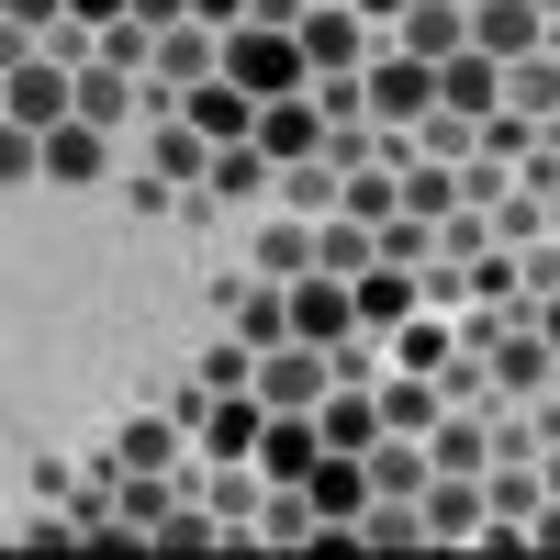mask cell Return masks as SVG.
<instances>
[{
    "mask_svg": "<svg viewBox=\"0 0 560 560\" xmlns=\"http://www.w3.org/2000/svg\"><path fill=\"white\" fill-rule=\"evenodd\" d=\"M359 90H370V113H382V135H415L438 113V57H415V45H382V57L359 68Z\"/></svg>",
    "mask_w": 560,
    "mask_h": 560,
    "instance_id": "cell-1",
    "label": "cell"
},
{
    "mask_svg": "<svg viewBox=\"0 0 560 560\" xmlns=\"http://www.w3.org/2000/svg\"><path fill=\"white\" fill-rule=\"evenodd\" d=\"M224 79H247L258 102H280V90L314 79V57H303V34H280V23H236L224 34Z\"/></svg>",
    "mask_w": 560,
    "mask_h": 560,
    "instance_id": "cell-2",
    "label": "cell"
},
{
    "mask_svg": "<svg viewBox=\"0 0 560 560\" xmlns=\"http://www.w3.org/2000/svg\"><path fill=\"white\" fill-rule=\"evenodd\" d=\"M325 393H337V359H325L314 337H280V348H258V404H269V415H314Z\"/></svg>",
    "mask_w": 560,
    "mask_h": 560,
    "instance_id": "cell-3",
    "label": "cell"
},
{
    "mask_svg": "<svg viewBox=\"0 0 560 560\" xmlns=\"http://www.w3.org/2000/svg\"><path fill=\"white\" fill-rule=\"evenodd\" d=\"M292 337H314V348H348V337H359V280H337V269H303V280H292Z\"/></svg>",
    "mask_w": 560,
    "mask_h": 560,
    "instance_id": "cell-4",
    "label": "cell"
},
{
    "mask_svg": "<svg viewBox=\"0 0 560 560\" xmlns=\"http://www.w3.org/2000/svg\"><path fill=\"white\" fill-rule=\"evenodd\" d=\"M79 113V79H57V68H34V45H12V90H0V124H68Z\"/></svg>",
    "mask_w": 560,
    "mask_h": 560,
    "instance_id": "cell-5",
    "label": "cell"
},
{
    "mask_svg": "<svg viewBox=\"0 0 560 560\" xmlns=\"http://www.w3.org/2000/svg\"><path fill=\"white\" fill-rule=\"evenodd\" d=\"M471 45L516 68V57H538V45H549V12H538V0H471Z\"/></svg>",
    "mask_w": 560,
    "mask_h": 560,
    "instance_id": "cell-6",
    "label": "cell"
},
{
    "mask_svg": "<svg viewBox=\"0 0 560 560\" xmlns=\"http://www.w3.org/2000/svg\"><path fill=\"white\" fill-rule=\"evenodd\" d=\"M258 147H269L280 168H303V158L325 147V102H314V90H280V102H258Z\"/></svg>",
    "mask_w": 560,
    "mask_h": 560,
    "instance_id": "cell-7",
    "label": "cell"
},
{
    "mask_svg": "<svg viewBox=\"0 0 560 560\" xmlns=\"http://www.w3.org/2000/svg\"><path fill=\"white\" fill-rule=\"evenodd\" d=\"M113 168V124H90V113H68V124H45V179H102Z\"/></svg>",
    "mask_w": 560,
    "mask_h": 560,
    "instance_id": "cell-8",
    "label": "cell"
},
{
    "mask_svg": "<svg viewBox=\"0 0 560 560\" xmlns=\"http://www.w3.org/2000/svg\"><path fill=\"white\" fill-rule=\"evenodd\" d=\"M438 102L448 113H504V57H482V45H459V57H438Z\"/></svg>",
    "mask_w": 560,
    "mask_h": 560,
    "instance_id": "cell-9",
    "label": "cell"
},
{
    "mask_svg": "<svg viewBox=\"0 0 560 560\" xmlns=\"http://www.w3.org/2000/svg\"><path fill=\"white\" fill-rule=\"evenodd\" d=\"M314 459H325V427H314V415H269V438H258V482H314Z\"/></svg>",
    "mask_w": 560,
    "mask_h": 560,
    "instance_id": "cell-10",
    "label": "cell"
},
{
    "mask_svg": "<svg viewBox=\"0 0 560 560\" xmlns=\"http://www.w3.org/2000/svg\"><path fill=\"white\" fill-rule=\"evenodd\" d=\"M258 438H269V404L258 393H213L202 404V448L213 459H258Z\"/></svg>",
    "mask_w": 560,
    "mask_h": 560,
    "instance_id": "cell-11",
    "label": "cell"
},
{
    "mask_svg": "<svg viewBox=\"0 0 560 560\" xmlns=\"http://www.w3.org/2000/svg\"><path fill=\"white\" fill-rule=\"evenodd\" d=\"M147 68L191 90V79H213V68H224V34H213V23L191 12V23H168V34H158V57H147Z\"/></svg>",
    "mask_w": 560,
    "mask_h": 560,
    "instance_id": "cell-12",
    "label": "cell"
},
{
    "mask_svg": "<svg viewBox=\"0 0 560 560\" xmlns=\"http://www.w3.org/2000/svg\"><path fill=\"white\" fill-rule=\"evenodd\" d=\"M404 314H415V269H404V258H370V269H359V325H370V337H393Z\"/></svg>",
    "mask_w": 560,
    "mask_h": 560,
    "instance_id": "cell-13",
    "label": "cell"
},
{
    "mask_svg": "<svg viewBox=\"0 0 560 560\" xmlns=\"http://www.w3.org/2000/svg\"><path fill=\"white\" fill-rule=\"evenodd\" d=\"M370 482H382L393 504H427V482H438V448H404V427H382V448H370Z\"/></svg>",
    "mask_w": 560,
    "mask_h": 560,
    "instance_id": "cell-14",
    "label": "cell"
},
{
    "mask_svg": "<svg viewBox=\"0 0 560 560\" xmlns=\"http://www.w3.org/2000/svg\"><path fill=\"white\" fill-rule=\"evenodd\" d=\"M314 427H325V448H382V393H359V382H348V393H325V404H314Z\"/></svg>",
    "mask_w": 560,
    "mask_h": 560,
    "instance_id": "cell-15",
    "label": "cell"
},
{
    "mask_svg": "<svg viewBox=\"0 0 560 560\" xmlns=\"http://www.w3.org/2000/svg\"><path fill=\"white\" fill-rule=\"evenodd\" d=\"M370 258H382V224H359V213H325V224H314V269H337V280H359Z\"/></svg>",
    "mask_w": 560,
    "mask_h": 560,
    "instance_id": "cell-16",
    "label": "cell"
},
{
    "mask_svg": "<svg viewBox=\"0 0 560 560\" xmlns=\"http://www.w3.org/2000/svg\"><path fill=\"white\" fill-rule=\"evenodd\" d=\"M504 113H527V124H560V57H549V45L504 68Z\"/></svg>",
    "mask_w": 560,
    "mask_h": 560,
    "instance_id": "cell-17",
    "label": "cell"
},
{
    "mask_svg": "<svg viewBox=\"0 0 560 560\" xmlns=\"http://www.w3.org/2000/svg\"><path fill=\"white\" fill-rule=\"evenodd\" d=\"M247 269H258V280H303V269H314V224H303V213H280L269 236L247 247Z\"/></svg>",
    "mask_w": 560,
    "mask_h": 560,
    "instance_id": "cell-18",
    "label": "cell"
},
{
    "mask_svg": "<svg viewBox=\"0 0 560 560\" xmlns=\"http://www.w3.org/2000/svg\"><path fill=\"white\" fill-rule=\"evenodd\" d=\"M168 459H179V427H168V415H135V427L113 438V471H168Z\"/></svg>",
    "mask_w": 560,
    "mask_h": 560,
    "instance_id": "cell-19",
    "label": "cell"
},
{
    "mask_svg": "<svg viewBox=\"0 0 560 560\" xmlns=\"http://www.w3.org/2000/svg\"><path fill=\"white\" fill-rule=\"evenodd\" d=\"M459 348H471V337H448V325H427V314H404V325H393V370H448Z\"/></svg>",
    "mask_w": 560,
    "mask_h": 560,
    "instance_id": "cell-20",
    "label": "cell"
},
{
    "mask_svg": "<svg viewBox=\"0 0 560 560\" xmlns=\"http://www.w3.org/2000/svg\"><path fill=\"white\" fill-rule=\"evenodd\" d=\"M79 113H90V124H113V135H124V124H135V79H124L113 57H102V68H79Z\"/></svg>",
    "mask_w": 560,
    "mask_h": 560,
    "instance_id": "cell-21",
    "label": "cell"
},
{
    "mask_svg": "<svg viewBox=\"0 0 560 560\" xmlns=\"http://www.w3.org/2000/svg\"><path fill=\"white\" fill-rule=\"evenodd\" d=\"M191 12H202L213 34H236V23H247V0H191Z\"/></svg>",
    "mask_w": 560,
    "mask_h": 560,
    "instance_id": "cell-22",
    "label": "cell"
},
{
    "mask_svg": "<svg viewBox=\"0 0 560 560\" xmlns=\"http://www.w3.org/2000/svg\"><path fill=\"white\" fill-rule=\"evenodd\" d=\"M359 12H370V23H404V12H415V0H359Z\"/></svg>",
    "mask_w": 560,
    "mask_h": 560,
    "instance_id": "cell-23",
    "label": "cell"
},
{
    "mask_svg": "<svg viewBox=\"0 0 560 560\" xmlns=\"http://www.w3.org/2000/svg\"><path fill=\"white\" fill-rule=\"evenodd\" d=\"M538 337H549V348H560V292H549V303H538Z\"/></svg>",
    "mask_w": 560,
    "mask_h": 560,
    "instance_id": "cell-24",
    "label": "cell"
},
{
    "mask_svg": "<svg viewBox=\"0 0 560 560\" xmlns=\"http://www.w3.org/2000/svg\"><path fill=\"white\" fill-rule=\"evenodd\" d=\"M549 493H560V448H549Z\"/></svg>",
    "mask_w": 560,
    "mask_h": 560,
    "instance_id": "cell-25",
    "label": "cell"
},
{
    "mask_svg": "<svg viewBox=\"0 0 560 560\" xmlns=\"http://www.w3.org/2000/svg\"><path fill=\"white\" fill-rule=\"evenodd\" d=\"M538 12H560V0H538Z\"/></svg>",
    "mask_w": 560,
    "mask_h": 560,
    "instance_id": "cell-26",
    "label": "cell"
}]
</instances>
